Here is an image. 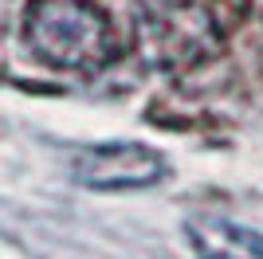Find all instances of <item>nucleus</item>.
<instances>
[{
  "label": "nucleus",
  "mask_w": 263,
  "mask_h": 259,
  "mask_svg": "<svg viewBox=\"0 0 263 259\" xmlns=\"http://www.w3.org/2000/svg\"><path fill=\"white\" fill-rule=\"evenodd\" d=\"M24 35L44 63L63 71L95 67L110 51V24L90 0H32Z\"/></svg>",
  "instance_id": "obj_1"
},
{
  "label": "nucleus",
  "mask_w": 263,
  "mask_h": 259,
  "mask_svg": "<svg viewBox=\"0 0 263 259\" xmlns=\"http://www.w3.org/2000/svg\"><path fill=\"white\" fill-rule=\"evenodd\" d=\"M169 161L142 141H102L71 153V177L95 193H134L165 181Z\"/></svg>",
  "instance_id": "obj_2"
},
{
  "label": "nucleus",
  "mask_w": 263,
  "mask_h": 259,
  "mask_svg": "<svg viewBox=\"0 0 263 259\" xmlns=\"http://www.w3.org/2000/svg\"><path fill=\"white\" fill-rule=\"evenodd\" d=\"M189 248L197 251V259H263V232L243 228L228 216H189L185 220Z\"/></svg>",
  "instance_id": "obj_3"
}]
</instances>
